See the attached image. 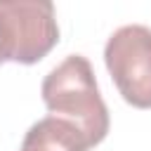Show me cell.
I'll return each mask as SVG.
<instances>
[{
    "label": "cell",
    "instance_id": "obj_1",
    "mask_svg": "<svg viewBox=\"0 0 151 151\" xmlns=\"http://www.w3.org/2000/svg\"><path fill=\"white\" fill-rule=\"evenodd\" d=\"M40 94L50 116L76 125L87 137L90 146L101 144L109 134V109L99 94L94 71L83 54H68L54 66L45 76Z\"/></svg>",
    "mask_w": 151,
    "mask_h": 151
},
{
    "label": "cell",
    "instance_id": "obj_2",
    "mask_svg": "<svg viewBox=\"0 0 151 151\" xmlns=\"http://www.w3.org/2000/svg\"><path fill=\"white\" fill-rule=\"evenodd\" d=\"M59 42L50 0H0V50L5 61L35 64Z\"/></svg>",
    "mask_w": 151,
    "mask_h": 151
},
{
    "label": "cell",
    "instance_id": "obj_3",
    "mask_svg": "<svg viewBox=\"0 0 151 151\" xmlns=\"http://www.w3.org/2000/svg\"><path fill=\"white\" fill-rule=\"evenodd\" d=\"M104 61L120 97L134 109H151V28L127 24L113 31Z\"/></svg>",
    "mask_w": 151,
    "mask_h": 151
},
{
    "label": "cell",
    "instance_id": "obj_4",
    "mask_svg": "<svg viewBox=\"0 0 151 151\" xmlns=\"http://www.w3.org/2000/svg\"><path fill=\"white\" fill-rule=\"evenodd\" d=\"M87 137L57 116H47L28 127L19 151H90Z\"/></svg>",
    "mask_w": 151,
    "mask_h": 151
},
{
    "label": "cell",
    "instance_id": "obj_5",
    "mask_svg": "<svg viewBox=\"0 0 151 151\" xmlns=\"http://www.w3.org/2000/svg\"><path fill=\"white\" fill-rule=\"evenodd\" d=\"M2 61H5V57H2V50H0V64H2Z\"/></svg>",
    "mask_w": 151,
    "mask_h": 151
}]
</instances>
